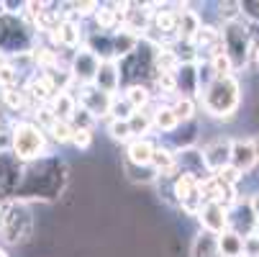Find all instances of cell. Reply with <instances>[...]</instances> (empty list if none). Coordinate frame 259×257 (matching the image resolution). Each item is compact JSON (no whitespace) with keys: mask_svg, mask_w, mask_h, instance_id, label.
Masks as SVG:
<instances>
[{"mask_svg":"<svg viewBox=\"0 0 259 257\" xmlns=\"http://www.w3.org/2000/svg\"><path fill=\"white\" fill-rule=\"evenodd\" d=\"M200 100H203V108H205L208 116L224 119V121L234 119V114L239 111V105H241V85H239L236 75L215 78L200 93Z\"/></svg>","mask_w":259,"mask_h":257,"instance_id":"6da1fadb","label":"cell"},{"mask_svg":"<svg viewBox=\"0 0 259 257\" xmlns=\"http://www.w3.org/2000/svg\"><path fill=\"white\" fill-rule=\"evenodd\" d=\"M11 150L18 162L39 160L47 152V134L33 121H18L11 126Z\"/></svg>","mask_w":259,"mask_h":257,"instance_id":"7a4b0ae2","label":"cell"},{"mask_svg":"<svg viewBox=\"0 0 259 257\" xmlns=\"http://www.w3.org/2000/svg\"><path fill=\"white\" fill-rule=\"evenodd\" d=\"M33 232V216L28 203L23 201H8L3 208H0V234L8 244H18L26 242Z\"/></svg>","mask_w":259,"mask_h":257,"instance_id":"3957f363","label":"cell"},{"mask_svg":"<svg viewBox=\"0 0 259 257\" xmlns=\"http://www.w3.org/2000/svg\"><path fill=\"white\" fill-rule=\"evenodd\" d=\"M31 28L11 13L0 16V54H31Z\"/></svg>","mask_w":259,"mask_h":257,"instance_id":"277c9868","label":"cell"},{"mask_svg":"<svg viewBox=\"0 0 259 257\" xmlns=\"http://www.w3.org/2000/svg\"><path fill=\"white\" fill-rule=\"evenodd\" d=\"M221 39H224V52L234 62V69H244L246 54H249V42H251L249 23L241 21V18L234 21V23H226L224 31H221Z\"/></svg>","mask_w":259,"mask_h":257,"instance_id":"5b68a950","label":"cell"},{"mask_svg":"<svg viewBox=\"0 0 259 257\" xmlns=\"http://www.w3.org/2000/svg\"><path fill=\"white\" fill-rule=\"evenodd\" d=\"M172 198L175 203L188 213V216H198L200 206H203V196H200V180L193 175L177 172L172 177Z\"/></svg>","mask_w":259,"mask_h":257,"instance_id":"8992f818","label":"cell"},{"mask_svg":"<svg viewBox=\"0 0 259 257\" xmlns=\"http://www.w3.org/2000/svg\"><path fill=\"white\" fill-rule=\"evenodd\" d=\"M98 67H100V59H98L93 52H88L85 47H80V49L75 52V57H72V64L67 67V69H69V78H72V85H75V88L93 85Z\"/></svg>","mask_w":259,"mask_h":257,"instance_id":"52a82bcc","label":"cell"},{"mask_svg":"<svg viewBox=\"0 0 259 257\" xmlns=\"http://www.w3.org/2000/svg\"><path fill=\"white\" fill-rule=\"evenodd\" d=\"M203 165L208 170V175H215L218 170H224L231 160V139L229 136H215L213 141H208L203 146Z\"/></svg>","mask_w":259,"mask_h":257,"instance_id":"ba28073f","label":"cell"},{"mask_svg":"<svg viewBox=\"0 0 259 257\" xmlns=\"http://www.w3.org/2000/svg\"><path fill=\"white\" fill-rule=\"evenodd\" d=\"M229 229L234 234H239L241 239L249 237V234H256L259 232V224H256V218L249 208V198H239L231 208H229Z\"/></svg>","mask_w":259,"mask_h":257,"instance_id":"9c48e42d","label":"cell"},{"mask_svg":"<svg viewBox=\"0 0 259 257\" xmlns=\"http://www.w3.org/2000/svg\"><path fill=\"white\" fill-rule=\"evenodd\" d=\"M75 100H77V105H80V108H85V111H88V114H90L95 121H100V119H108L110 95L100 93L98 88H93V85H82V88H77V95H75Z\"/></svg>","mask_w":259,"mask_h":257,"instance_id":"30bf717a","label":"cell"},{"mask_svg":"<svg viewBox=\"0 0 259 257\" xmlns=\"http://www.w3.org/2000/svg\"><path fill=\"white\" fill-rule=\"evenodd\" d=\"M198 222L208 234H224L229 229V208L221 203H203L198 211Z\"/></svg>","mask_w":259,"mask_h":257,"instance_id":"8fae6325","label":"cell"},{"mask_svg":"<svg viewBox=\"0 0 259 257\" xmlns=\"http://www.w3.org/2000/svg\"><path fill=\"white\" fill-rule=\"evenodd\" d=\"M49 39L54 42L57 49H80L85 42V31L80 28V23L75 18H64Z\"/></svg>","mask_w":259,"mask_h":257,"instance_id":"7c38bea8","label":"cell"},{"mask_svg":"<svg viewBox=\"0 0 259 257\" xmlns=\"http://www.w3.org/2000/svg\"><path fill=\"white\" fill-rule=\"evenodd\" d=\"M93 88H98L105 95H116L118 93V88H121V72H118V62L116 59L100 62V67L95 72V80H93Z\"/></svg>","mask_w":259,"mask_h":257,"instance_id":"4fadbf2b","label":"cell"},{"mask_svg":"<svg viewBox=\"0 0 259 257\" xmlns=\"http://www.w3.org/2000/svg\"><path fill=\"white\" fill-rule=\"evenodd\" d=\"M175 165H177V172H185V175H193L198 180L208 177V170L203 165V155L195 146H188V150H177L175 152Z\"/></svg>","mask_w":259,"mask_h":257,"instance_id":"5bb4252c","label":"cell"},{"mask_svg":"<svg viewBox=\"0 0 259 257\" xmlns=\"http://www.w3.org/2000/svg\"><path fill=\"white\" fill-rule=\"evenodd\" d=\"M200 26H203V18L198 16V11H193L188 6L175 11V36H177V42H190Z\"/></svg>","mask_w":259,"mask_h":257,"instance_id":"9a60e30c","label":"cell"},{"mask_svg":"<svg viewBox=\"0 0 259 257\" xmlns=\"http://www.w3.org/2000/svg\"><path fill=\"white\" fill-rule=\"evenodd\" d=\"M229 165L234 170H239L241 175H246V172H251L256 167L254 150H251L249 139H231V160H229Z\"/></svg>","mask_w":259,"mask_h":257,"instance_id":"2e32d148","label":"cell"},{"mask_svg":"<svg viewBox=\"0 0 259 257\" xmlns=\"http://www.w3.org/2000/svg\"><path fill=\"white\" fill-rule=\"evenodd\" d=\"M154 141L149 136H144V139H131L126 144V162L136 165V167H149L152 162V155H154Z\"/></svg>","mask_w":259,"mask_h":257,"instance_id":"e0dca14e","label":"cell"},{"mask_svg":"<svg viewBox=\"0 0 259 257\" xmlns=\"http://www.w3.org/2000/svg\"><path fill=\"white\" fill-rule=\"evenodd\" d=\"M44 108H47V111H49L54 119H59V121H69L72 111L77 108L75 93H69V90H57V93L44 103Z\"/></svg>","mask_w":259,"mask_h":257,"instance_id":"ac0fdd59","label":"cell"},{"mask_svg":"<svg viewBox=\"0 0 259 257\" xmlns=\"http://www.w3.org/2000/svg\"><path fill=\"white\" fill-rule=\"evenodd\" d=\"M149 167L154 170L157 177H175L177 175V165H175V150L164 144H157L154 146V155H152V162Z\"/></svg>","mask_w":259,"mask_h":257,"instance_id":"d6986e66","label":"cell"},{"mask_svg":"<svg viewBox=\"0 0 259 257\" xmlns=\"http://www.w3.org/2000/svg\"><path fill=\"white\" fill-rule=\"evenodd\" d=\"M126 103L134 108V111H144V108L152 105V88L146 83H136V85H126L123 90Z\"/></svg>","mask_w":259,"mask_h":257,"instance_id":"ffe728a7","label":"cell"},{"mask_svg":"<svg viewBox=\"0 0 259 257\" xmlns=\"http://www.w3.org/2000/svg\"><path fill=\"white\" fill-rule=\"evenodd\" d=\"M152 129H157L159 134H172V131L180 129V124H177V119H175L169 105L162 103V105H157L152 111Z\"/></svg>","mask_w":259,"mask_h":257,"instance_id":"44dd1931","label":"cell"},{"mask_svg":"<svg viewBox=\"0 0 259 257\" xmlns=\"http://www.w3.org/2000/svg\"><path fill=\"white\" fill-rule=\"evenodd\" d=\"M152 111L154 108H144V111H134L126 121H128V129H131V139H144L146 134L152 131Z\"/></svg>","mask_w":259,"mask_h":257,"instance_id":"7402d4cb","label":"cell"},{"mask_svg":"<svg viewBox=\"0 0 259 257\" xmlns=\"http://www.w3.org/2000/svg\"><path fill=\"white\" fill-rule=\"evenodd\" d=\"M215 242H218V257H241L244 239L239 234H234L231 229H226L224 234H218Z\"/></svg>","mask_w":259,"mask_h":257,"instance_id":"603a6c76","label":"cell"},{"mask_svg":"<svg viewBox=\"0 0 259 257\" xmlns=\"http://www.w3.org/2000/svg\"><path fill=\"white\" fill-rule=\"evenodd\" d=\"M172 114H175V119H177V124H190V121H195V98H182V95H175V100H172Z\"/></svg>","mask_w":259,"mask_h":257,"instance_id":"cb8c5ba5","label":"cell"},{"mask_svg":"<svg viewBox=\"0 0 259 257\" xmlns=\"http://www.w3.org/2000/svg\"><path fill=\"white\" fill-rule=\"evenodd\" d=\"M180 69V59L175 49H157L154 52V72H175Z\"/></svg>","mask_w":259,"mask_h":257,"instance_id":"d4e9b609","label":"cell"},{"mask_svg":"<svg viewBox=\"0 0 259 257\" xmlns=\"http://www.w3.org/2000/svg\"><path fill=\"white\" fill-rule=\"evenodd\" d=\"M152 83H154V93H159V95L177 93V80L172 72H152Z\"/></svg>","mask_w":259,"mask_h":257,"instance_id":"484cf974","label":"cell"},{"mask_svg":"<svg viewBox=\"0 0 259 257\" xmlns=\"http://www.w3.org/2000/svg\"><path fill=\"white\" fill-rule=\"evenodd\" d=\"M72 124L69 121H59V119H54L47 129H44V134H49L57 144H69V139H72Z\"/></svg>","mask_w":259,"mask_h":257,"instance_id":"4316f807","label":"cell"},{"mask_svg":"<svg viewBox=\"0 0 259 257\" xmlns=\"http://www.w3.org/2000/svg\"><path fill=\"white\" fill-rule=\"evenodd\" d=\"M208 64H210V69H213V75L215 78H229V75H234V62L229 59V54L226 52H221V54H213L210 59H208Z\"/></svg>","mask_w":259,"mask_h":257,"instance_id":"83f0119b","label":"cell"},{"mask_svg":"<svg viewBox=\"0 0 259 257\" xmlns=\"http://www.w3.org/2000/svg\"><path fill=\"white\" fill-rule=\"evenodd\" d=\"M134 114V108L126 103V98L123 95H110V108H108V119H121V121H126L128 116Z\"/></svg>","mask_w":259,"mask_h":257,"instance_id":"f1b7e54d","label":"cell"},{"mask_svg":"<svg viewBox=\"0 0 259 257\" xmlns=\"http://www.w3.org/2000/svg\"><path fill=\"white\" fill-rule=\"evenodd\" d=\"M108 134L113 141H121V144H128L131 141V129H128V121H121V119H108Z\"/></svg>","mask_w":259,"mask_h":257,"instance_id":"f546056e","label":"cell"},{"mask_svg":"<svg viewBox=\"0 0 259 257\" xmlns=\"http://www.w3.org/2000/svg\"><path fill=\"white\" fill-rule=\"evenodd\" d=\"M123 167H126V175L131 182H157V175L152 167H136L131 162H123Z\"/></svg>","mask_w":259,"mask_h":257,"instance_id":"4dcf8cb0","label":"cell"},{"mask_svg":"<svg viewBox=\"0 0 259 257\" xmlns=\"http://www.w3.org/2000/svg\"><path fill=\"white\" fill-rule=\"evenodd\" d=\"M69 124H72V129H85V131H93L95 129V119L85 111V108H75V111H72V116H69Z\"/></svg>","mask_w":259,"mask_h":257,"instance_id":"1f68e13d","label":"cell"},{"mask_svg":"<svg viewBox=\"0 0 259 257\" xmlns=\"http://www.w3.org/2000/svg\"><path fill=\"white\" fill-rule=\"evenodd\" d=\"M3 103L11 108V111H23V108H26L23 88H6L3 90Z\"/></svg>","mask_w":259,"mask_h":257,"instance_id":"d6a6232c","label":"cell"},{"mask_svg":"<svg viewBox=\"0 0 259 257\" xmlns=\"http://www.w3.org/2000/svg\"><path fill=\"white\" fill-rule=\"evenodd\" d=\"M218 18L224 23H234L241 18V6L239 3H218Z\"/></svg>","mask_w":259,"mask_h":257,"instance_id":"836d02e7","label":"cell"},{"mask_svg":"<svg viewBox=\"0 0 259 257\" xmlns=\"http://www.w3.org/2000/svg\"><path fill=\"white\" fill-rule=\"evenodd\" d=\"M215 175H218L221 180H224V182H226V186H231V188H239V182L244 180V175H241L239 170H234L231 165H226L224 170H218Z\"/></svg>","mask_w":259,"mask_h":257,"instance_id":"e575fe53","label":"cell"},{"mask_svg":"<svg viewBox=\"0 0 259 257\" xmlns=\"http://www.w3.org/2000/svg\"><path fill=\"white\" fill-rule=\"evenodd\" d=\"M69 144H75L77 150H90V144H93V131L75 129V131H72V139H69Z\"/></svg>","mask_w":259,"mask_h":257,"instance_id":"d590c367","label":"cell"},{"mask_svg":"<svg viewBox=\"0 0 259 257\" xmlns=\"http://www.w3.org/2000/svg\"><path fill=\"white\" fill-rule=\"evenodd\" d=\"M241 257H259V232H256V234L244 237V249H241Z\"/></svg>","mask_w":259,"mask_h":257,"instance_id":"8d00e7d4","label":"cell"},{"mask_svg":"<svg viewBox=\"0 0 259 257\" xmlns=\"http://www.w3.org/2000/svg\"><path fill=\"white\" fill-rule=\"evenodd\" d=\"M249 208H251V213H254V218H256V224H259V193H254V196L249 198Z\"/></svg>","mask_w":259,"mask_h":257,"instance_id":"74e56055","label":"cell"},{"mask_svg":"<svg viewBox=\"0 0 259 257\" xmlns=\"http://www.w3.org/2000/svg\"><path fill=\"white\" fill-rule=\"evenodd\" d=\"M249 141H251V150H254V160H256V165H259V134H254Z\"/></svg>","mask_w":259,"mask_h":257,"instance_id":"f35d334b","label":"cell"},{"mask_svg":"<svg viewBox=\"0 0 259 257\" xmlns=\"http://www.w3.org/2000/svg\"><path fill=\"white\" fill-rule=\"evenodd\" d=\"M0 257H8V254H6V249H0Z\"/></svg>","mask_w":259,"mask_h":257,"instance_id":"ab89813d","label":"cell"}]
</instances>
